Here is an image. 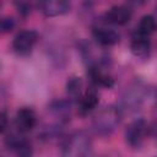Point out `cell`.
Here are the masks:
<instances>
[{
    "instance_id": "obj_5",
    "label": "cell",
    "mask_w": 157,
    "mask_h": 157,
    "mask_svg": "<svg viewBox=\"0 0 157 157\" xmlns=\"http://www.w3.org/2000/svg\"><path fill=\"white\" fill-rule=\"evenodd\" d=\"M146 134H147V124L145 120L139 119L132 121L128 126L125 131V139L130 146L136 147L142 144V141L146 137Z\"/></svg>"
},
{
    "instance_id": "obj_4",
    "label": "cell",
    "mask_w": 157,
    "mask_h": 157,
    "mask_svg": "<svg viewBox=\"0 0 157 157\" xmlns=\"http://www.w3.org/2000/svg\"><path fill=\"white\" fill-rule=\"evenodd\" d=\"M37 40H38V34L36 31L23 29L15 36L13 42H12V47H13V50L16 53L25 55L32 50V48L34 47Z\"/></svg>"
},
{
    "instance_id": "obj_17",
    "label": "cell",
    "mask_w": 157,
    "mask_h": 157,
    "mask_svg": "<svg viewBox=\"0 0 157 157\" xmlns=\"http://www.w3.org/2000/svg\"><path fill=\"white\" fill-rule=\"evenodd\" d=\"M0 120H1V132H5V130L7 128V118H6V114L4 112L0 115Z\"/></svg>"
},
{
    "instance_id": "obj_8",
    "label": "cell",
    "mask_w": 157,
    "mask_h": 157,
    "mask_svg": "<svg viewBox=\"0 0 157 157\" xmlns=\"http://www.w3.org/2000/svg\"><path fill=\"white\" fill-rule=\"evenodd\" d=\"M37 123L36 114L29 108H21L17 110L15 117V125L20 132L31 131Z\"/></svg>"
},
{
    "instance_id": "obj_2",
    "label": "cell",
    "mask_w": 157,
    "mask_h": 157,
    "mask_svg": "<svg viewBox=\"0 0 157 157\" xmlns=\"http://www.w3.org/2000/svg\"><path fill=\"white\" fill-rule=\"evenodd\" d=\"M120 123V112L115 107H104L102 108L93 118L92 125L97 134L109 135L115 130Z\"/></svg>"
},
{
    "instance_id": "obj_11",
    "label": "cell",
    "mask_w": 157,
    "mask_h": 157,
    "mask_svg": "<svg viewBox=\"0 0 157 157\" xmlns=\"http://www.w3.org/2000/svg\"><path fill=\"white\" fill-rule=\"evenodd\" d=\"M150 49H151V42H150L148 37H146L144 34H140V33H136L132 37L131 52L136 56H140V58L146 56L150 53Z\"/></svg>"
},
{
    "instance_id": "obj_13",
    "label": "cell",
    "mask_w": 157,
    "mask_h": 157,
    "mask_svg": "<svg viewBox=\"0 0 157 157\" xmlns=\"http://www.w3.org/2000/svg\"><path fill=\"white\" fill-rule=\"evenodd\" d=\"M156 31H157V21H156V18L153 16H151V15L142 16L140 22H139L137 33L148 37L150 34L155 33Z\"/></svg>"
},
{
    "instance_id": "obj_15",
    "label": "cell",
    "mask_w": 157,
    "mask_h": 157,
    "mask_svg": "<svg viewBox=\"0 0 157 157\" xmlns=\"http://www.w3.org/2000/svg\"><path fill=\"white\" fill-rule=\"evenodd\" d=\"M81 85H82V82H81V80L78 78V77H72L69 82H67V92L70 93V94H77L78 92H80V88H81Z\"/></svg>"
},
{
    "instance_id": "obj_10",
    "label": "cell",
    "mask_w": 157,
    "mask_h": 157,
    "mask_svg": "<svg viewBox=\"0 0 157 157\" xmlns=\"http://www.w3.org/2000/svg\"><path fill=\"white\" fill-rule=\"evenodd\" d=\"M94 39L102 45H114L120 40V36L110 28L105 27H94L92 29Z\"/></svg>"
},
{
    "instance_id": "obj_7",
    "label": "cell",
    "mask_w": 157,
    "mask_h": 157,
    "mask_svg": "<svg viewBox=\"0 0 157 157\" xmlns=\"http://www.w3.org/2000/svg\"><path fill=\"white\" fill-rule=\"evenodd\" d=\"M131 16H132V11L128 6H124V5H114L104 15L107 22L118 25V26L128 23Z\"/></svg>"
},
{
    "instance_id": "obj_18",
    "label": "cell",
    "mask_w": 157,
    "mask_h": 157,
    "mask_svg": "<svg viewBox=\"0 0 157 157\" xmlns=\"http://www.w3.org/2000/svg\"><path fill=\"white\" fill-rule=\"evenodd\" d=\"M17 6H18V11L22 12V13H28L31 11L29 10V6L26 5V4H17Z\"/></svg>"
},
{
    "instance_id": "obj_12",
    "label": "cell",
    "mask_w": 157,
    "mask_h": 157,
    "mask_svg": "<svg viewBox=\"0 0 157 157\" xmlns=\"http://www.w3.org/2000/svg\"><path fill=\"white\" fill-rule=\"evenodd\" d=\"M98 104V94L94 91H87L78 101V113L85 115Z\"/></svg>"
},
{
    "instance_id": "obj_14",
    "label": "cell",
    "mask_w": 157,
    "mask_h": 157,
    "mask_svg": "<svg viewBox=\"0 0 157 157\" xmlns=\"http://www.w3.org/2000/svg\"><path fill=\"white\" fill-rule=\"evenodd\" d=\"M90 76L92 78V81L97 85L101 86H105V87H110L113 85V78L105 74H103L97 66H92L90 69Z\"/></svg>"
},
{
    "instance_id": "obj_6",
    "label": "cell",
    "mask_w": 157,
    "mask_h": 157,
    "mask_svg": "<svg viewBox=\"0 0 157 157\" xmlns=\"http://www.w3.org/2000/svg\"><path fill=\"white\" fill-rule=\"evenodd\" d=\"M38 9L43 15L48 17H54L69 12L70 2L65 0H45L38 4Z\"/></svg>"
},
{
    "instance_id": "obj_16",
    "label": "cell",
    "mask_w": 157,
    "mask_h": 157,
    "mask_svg": "<svg viewBox=\"0 0 157 157\" xmlns=\"http://www.w3.org/2000/svg\"><path fill=\"white\" fill-rule=\"evenodd\" d=\"M1 31L4 32V33H6V32H10L13 27H15V20L12 18V17H4L2 20H1Z\"/></svg>"
},
{
    "instance_id": "obj_1",
    "label": "cell",
    "mask_w": 157,
    "mask_h": 157,
    "mask_svg": "<svg viewBox=\"0 0 157 157\" xmlns=\"http://www.w3.org/2000/svg\"><path fill=\"white\" fill-rule=\"evenodd\" d=\"M92 142L85 131H77L70 135L63 145L60 157H88Z\"/></svg>"
},
{
    "instance_id": "obj_3",
    "label": "cell",
    "mask_w": 157,
    "mask_h": 157,
    "mask_svg": "<svg viewBox=\"0 0 157 157\" xmlns=\"http://www.w3.org/2000/svg\"><path fill=\"white\" fill-rule=\"evenodd\" d=\"M152 98H155V96L150 90L137 85L132 87L129 92H126V96L124 97V104L129 109L137 110L142 109L145 104H148Z\"/></svg>"
},
{
    "instance_id": "obj_9",
    "label": "cell",
    "mask_w": 157,
    "mask_h": 157,
    "mask_svg": "<svg viewBox=\"0 0 157 157\" xmlns=\"http://www.w3.org/2000/svg\"><path fill=\"white\" fill-rule=\"evenodd\" d=\"M6 145L16 152L17 157H32V146L22 136L11 134L9 137H6Z\"/></svg>"
}]
</instances>
